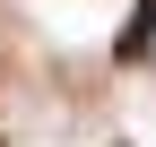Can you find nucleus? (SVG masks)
I'll list each match as a JSON object with an SVG mask.
<instances>
[{
	"mask_svg": "<svg viewBox=\"0 0 156 147\" xmlns=\"http://www.w3.org/2000/svg\"><path fill=\"white\" fill-rule=\"evenodd\" d=\"M147 43H156V0H139V9H130V26L113 35V61H147Z\"/></svg>",
	"mask_w": 156,
	"mask_h": 147,
	"instance_id": "obj_1",
	"label": "nucleus"
}]
</instances>
